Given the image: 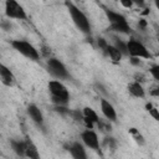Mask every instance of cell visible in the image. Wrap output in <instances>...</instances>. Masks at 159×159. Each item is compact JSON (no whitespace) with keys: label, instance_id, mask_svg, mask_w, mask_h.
Here are the masks:
<instances>
[{"label":"cell","instance_id":"603a6c76","mask_svg":"<svg viewBox=\"0 0 159 159\" xmlns=\"http://www.w3.org/2000/svg\"><path fill=\"white\" fill-rule=\"evenodd\" d=\"M119 4H120L123 7H127V9H130V7L133 6V1H130V0H128V1H125V0H120Z\"/></svg>","mask_w":159,"mask_h":159},{"label":"cell","instance_id":"7402d4cb","mask_svg":"<svg viewBox=\"0 0 159 159\" xmlns=\"http://www.w3.org/2000/svg\"><path fill=\"white\" fill-rule=\"evenodd\" d=\"M97 45H98V47H99V48H101V50L104 52V51H106V48L108 47V45H109V43H108V42H107V41H106L103 37H99V39L97 40Z\"/></svg>","mask_w":159,"mask_h":159},{"label":"cell","instance_id":"277c9868","mask_svg":"<svg viewBox=\"0 0 159 159\" xmlns=\"http://www.w3.org/2000/svg\"><path fill=\"white\" fill-rule=\"evenodd\" d=\"M11 46L19 53H21L22 56H25V57H27L32 61H37L40 58V53L36 50V47L34 45H31L30 42L25 41V40H12Z\"/></svg>","mask_w":159,"mask_h":159},{"label":"cell","instance_id":"44dd1931","mask_svg":"<svg viewBox=\"0 0 159 159\" xmlns=\"http://www.w3.org/2000/svg\"><path fill=\"white\" fill-rule=\"evenodd\" d=\"M149 73L153 76V78L155 81L159 82V63L158 65H153L150 68H149Z\"/></svg>","mask_w":159,"mask_h":159},{"label":"cell","instance_id":"4fadbf2b","mask_svg":"<svg viewBox=\"0 0 159 159\" xmlns=\"http://www.w3.org/2000/svg\"><path fill=\"white\" fill-rule=\"evenodd\" d=\"M10 147L12 152L17 157H25L26 153V140H20V139H10Z\"/></svg>","mask_w":159,"mask_h":159},{"label":"cell","instance_id":"ffe728a7","mask_svg":"<svg viewBox=\"0 0 159 159\" xmlns=\"http://www.w3.org/2000/svg\"><path fill=\"white\" fill-rule=\"evenodd\" d=\"M145 109H147V112H148L155 120L159 122V109H158V108H155L152 103H145Z\"/></svg>","mask_w":159,"mask_h":159},{"label":"cell","instance_id":"9a60e30c","mask_svg":"<svg viewBox=\"0 0 159 159\" xmlns=\"http://www.w3.org/2000/svg\"><path fill=\"white\" fill-rule=\"evenodd\" d=\"M128 92L135 97V98H144L145 96V91L143 88V86L138 82V81H134V82H130L128 84Z\"/></svg>","mask_w":159,"mask_h":159},{"label":"cell","instance_id":"ba28073f","mask_svg":"<svg viewBox=\"0 0 159 159\" xmlns=\"http://www.w3.org/2000/svg\"><path fill=\"white\" fill-rule=\"evenodd\" d=\"M81 139H82L83 144L87 148H89V149H92V150H94V152H97V153L101 154L99 139H98L97 133L93 129H86V130H83L81 133Z\"/></svg>","mask_w":159,"mask_h":159},{"label":"cell","instance_id":"8992f818","mask_svg":"<svg viewBox=\"0 0 159 159\" xmlns=\"http://www.w3.org/2000/svg\"><path fill=\"white\" fill-rule=\"evenodd\" d=\"M47 68L48 72L57 80H67L70 78V73L66 68V66L57 58L51 57L47 60Z\"/></svg>","mask_w":159,"mask_h":159},{"label":"cell","instance_id":"7a4b0ae2","mask_svg":"<svg viewBox=\"0 0 159 159\" xmlns=\"http://www.w3.org/2000/svg\"><path fill=\"white\" fill-rule=\"evenodd\" d=\"M51 93V101L55 106H67L70 101V92L67 87L58 80H52L47 84Z\"/></svg>","mask_w":159,"mask_h":159},{"label":"cell","instance_id":"e0dca14e","mask_svg":"<svg viewBox=\"0 0 159 159\" xmlns=\"http://www.w3.org/2000/svg\"><path fill=\"white\" fill-rule=\"evenodd\" d=\"M82 112H83V117L87 118V119H89L94 125L101 123V119H99L98 114L96 113V111H94L93 108H91V107H84Z\"/></svg>","mask_w":159,"mask_h":159},{"label":"cell","instance_id":"52a82bcc","mask_svg":"<svg viewBox=\"0 0 159 159\" xmlns=\"http://www.w3.org/2000/svg\"><path fill=\"white\" fill-rule=\"evenodd\" d=\"M5 15L9 19H16V20H26L27 19V14L24 10V7L14 0L5 1Z\"/></svg>","mask_w":159,"mask_h":159},{"label":"cell","instance_id":"d6986e66","mask_svg":"<svg viewBox=\"0 0 159 159\" xmlns=\"http://www.w3.org/2000/svg\"><path fill=\"white\" fill-rule=\"evenodd\" d=\"M129 134H132V137H133V139L139 144V145H143L144 143H145V140H144V137L139 133V130L137 129V128H130L129 130Z\"/></svg>","mask_w":159,"mask_h":159},{"label":"cell","instance_id":"6da1fadb","mask_svg":"<svg viewBox=\"0 0 159 159\" xmlns=\"http://www.w3.org/2000/svg\"><path fill=\"white\" fill-rule=\"evenodd\" d=\"M65 5L67 6V10L71 15V19L73 21V24L76 25V27L84 35H89L91 34V24H89V20L88 17L86 16V14L78 9L73 2L71 1H66Z\"/></svg>","mask_w":159,"mask_h":159},{"label":"cell","instance_id":"2e32d148","mask_svg":"<svg viewBox=\"0 0 159 159\" xmlns=\"http://www.w3.org/2000/svg\"><path fill=\"white\" fill-rule=\"evenodd\" d=\"M104 53H106L107 56H109V58H111L113 62H119V61L122 60V57H123V55L120 53V51L117 50L113 45H108V47L106 48Z\"/></svg>","mask_w":159,"mask_h":159},{"label":"cell","instance_id":"4316f807","mask_svg":"<svg viewBox=\"0 0 159 159\" xmlns=\"http://www.w3.org/2000/svg\"><path fill=\"white\" fill-rule=\"evenodd\" d=\"M154 5H155V7L159 10V0H155V2H154Z\"/></svg>","mask_w":159,"mask_h":159},{"label":"cell","instance_id":"7c38bea8","mask_svg":"<svg viewBox=\"0 0 159 159\" xmlns=\"http://www.w3.org/2000/svg\"><path fill=\"white\" fill-rule=\"evenodd\" d=\"M0 78L4 86L11 87L15 84V76L14 73L10 71V68H7L5 65H0Z\"/></svg>","mask_w":159,"mask_h":159},{"label":"cell","instance_id":"3957f363","mask_svg":"<svg viewBox=\"0 0 159 159\" xmlns=\"http://www.w3.org/2000/svg\"><path fill=\"white\" fill-rule=\"evenodd\" d=\"M104 14L107 16V20L109 21L111 25V30L114 32H119V34H130L132 29L125 19V16H123L119 12H116L113 10L106 9Z\"/></svg>","mask_w":159,"mask_h":159},{"label":"cell","instance_id":"9c48e42d","mask_svg":"<svg viewBox=\"0 0 159 159\" xmlns=\"http://www.w3.org/2000/svg\"><path fill=\"white\" fill-rule=\"evenodd\" d=\"M26 112H27L29 117L31 118V120H32L36 125L43 127V122H45V120H43V114H42V112L40 111V108H39L36 104H34V103L29 104Z\"/></svg>","mask_w":159,"mask_h":159},{"label":"cell","instance_id":"5b68a950","mask_svg":"<svg viewBox=\"0 0 159 159\" xmlns=\"http://www.w3.org/2000/svg\"><path fill=\"white\" fill-rule=\"evenodd\" d=\"M127 47H128V53L130 57H137V58H144V60H150L152 58V53L149 52V50L138 40L135 39H130L127 42Z\"/></svg>","mask_w":159,"mask_h":159},{"label":"cell","instance_id":"5bb4252c","mask_svg":"<svg viewBox=\"0 0 159 159\" xmlns=\"http://www.w3.org/2000/svg\"><path fill=\"white\" fill-rule=\"evenodd\" d=\"M26 153H25V157L29 158V159H41V155H40V152L36 147V144L30 139V138H26Z\"/></svg>","mask_w":159,"mask_h":159},{"label":"cell","instance_id":"484cf974","mask_svg":"<svg viewBox=\"0 0 159 159\" xmlns=\"http://www.w3.org/2000/svg\"><path fill=\"white\" fill-rule=\"evenodd\" d=\"M138 26H139V27H142V29H145V26H147L145 20H140V21H139V24H138Z\"/></svg>","mask_w":159,"mask_h":159},{"label":"cell","instance_id":"cb8c5ba5","mask_svg":"<svg viewBox=\"0 0 159 159\" xmlns=\"http://www.w3.org/2000/svg\"><path fill=\"white\" fill-rule=\"evenodd\" d=\"M150 94L154 97H159V87H153L150 89Z\"/></svg>","mask_w":159,"mask_h":159},{"label":"cell","instance_id":"83f0119b","mask_svg":"<svg viewBox=\"0 0 159 159\" xmlns=\"http://www.w3.org/2000/svg\"><path fill=\"white\" fill-rule=\"evenodd\" d=\"M158 42H159V32H158Z\"/></svg>","mask_w":159,"mask_h":159},{"label":"cell","instance_id":"d4e9b609","mask_svg":"<svg viewBox=\"0 0 159 159\" xmlns=\"http://www.w3.org/2000/svg\"><path fill=\"white\" fill-rule=\"evenodd\" d=\"M130 63L132 65H134V66H139L140 65V60L139 58H137V57H130Z\"/></svg>","mask_w":159,"mask_h":159},{"label":"cell","instance_id":"ac0fdd59","mask_svg":"<svg viewBox=\"0 0 159 159\" xmlns=\"http://www.w3.org/2000/svg\"><path fill=\"white\" fill-rule=\"evenodd\" d=\"M113 40H114V45H113V46H114L117 50H119L123 56H129V53H128V47H127V42H124L123 40H120V39H118V37H113Z\"/></svg>","mask_w":159,"mask_h":159},{"label":"cell","instance_id":"30bf717a","mask_svg":"<svg viewBox=\"0 0 159 159\" xmlns=\"http://www.w3.org/2000/svg\"><path fill=\"white\" fill-rule=\"evenodd\" d=\"M67 150H68V153L71 154V157L73 159H87L86 149L80 142H72L68 145Z\"/></svg>","mask_w":159,"mask_h":159},{"label":"cell","instance_id":"8fae6325","mask_svg":"<svg viewBox=\"0 0 159 159\" xmlns=\"http://www.w3.org/2000/svg\"><path fill=\"white\" fill-rule=\"evenodd\" d=\"M99 104H101L102 114H103L108 120L114 122V120L117 119V112H116V109H114L113 104H112L109 101L104 99V98H102V99H101V103H99Z\"/></svg>","mask_w":159,"mask_h":159}]
</instances>
